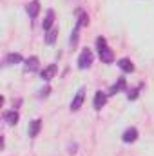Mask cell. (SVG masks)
I'll return each mask as SVG.
<instances>
[{"label":"cell","instance_id":"obj_1","mask_svg":"<svg viewBox=\"0 0 154 156\" xmlns=\"http://www.w3.org/2000/svg\"><path fill=\"white\" fill-rule=\"evenodd\" d=\"M96 49H98V56L103 64H113L114 62V53L113 49L107 45V40L103 37H98L96 38Z\"/></svg>","mask_w":154,"mask_h":156},{"label":"cell","instance_id":"obj_2","mask_svg":"<svg viewBox=\"0 0 154 156\" xmlns=\"http://www.w3.org/2000/svg\"><path fill=\"white\" fill-rule=\"evenodd\" d=\"M76 64H78V69H89V67L93 66V51L85 47V49L80 53Z\"/></svg>","mask_w":154,"mask_h":156},{"label":"cell","instance_id":"obj_3","mask_svg":"<svg viewBox=\"0 0 154 156\" xmlns=\"http://www.w3.org/2000/svg\"><path fill=\"white\" fill-rule=\"evenodd\" d=\"M107 98H109V94H107V93H103V91H96V93H94V100H93L94 109H96V111H100V109L107 104Z\"/></svg>","mask_w":154,"mask_h":156},{"label":"cell","instance_id":"obj_4","mask_svg":"<svg viewBox=\"0 0 154 156\" xmlns=\"http://www.w3.org/2000/svg\"><path fill=\"white\" fill-rule=\"evenodd\" d=\"M56 73H58V66H56V64H49L47 67H44V69H42V73H40V78H42L44 82H49L51 78L56 75Z\"/></svg>","mask_w":154,"mask_h":156},{"label":"cell","instance_id":"obj_5","mask_svg":"<svg viewBox=\"0 0 154 156\" xmlns=\"http://www.w3.org/2000/svg\"><path fill=\"white\" fill-rule=\"evenodd\" d=\"M83 98H85V89L80 87V89L76 91V94H75V98H73V102H71V111H78V109L82 107Z\"/></svg>","mask_w":154,"mask_h":156},{"label":"cell","instance_id":"obj_6","mask_svg":"<svg viewBox=\"0 0 154 156\" xmlns=\"http://www.w3.org/2000/svg\"><path fill=\"white\" fill-rule=\"evenodd\" d=\"M136 140H138V129H136V127H129V129L123 131V134H121V142H125V144H132V142H136Z\"/></svg>","mask_w":154,"mask_h":156},{"label":"cell","instance_id":"obj_7","mask_svg":"<svg viewBox=\"0 0 154 156\" xmlns=\"http://www.w3.org/2000/svg\"><path fill=\"white\" fill-rule=\"evenodd\" d=\"M4 122L7 123V125H16L18 123V120H20V115H18V111H15V109H11V111H5L4 115Z\"/></svg>","mask_w":154,"mask_h":156},{"label":"cell","instance_id":"obj_8","mask_svg":"<svg viewBox=\"0 0 154 156\" xmlns=\"http://www.w3.org/2000/svg\"><path fill=\"white\" fill-rule=\"evenodd\" d=\"M40 66V60L38 56H29L26 62H24V71L26 73H33V71H37Z\"/></svg>","mask_w":154,"mask_h":156},{"label":"cell","instance_id":"obj_9","mask_svg":"<svg viewBox=\"0 0 154 156\" xmlns=\"http://www.w3.org/2000/svg\"><path fill=\"white\" fill-rule=\"evenodd\" d=\"M53 24H54V11H53V9H47L45 18H44V22H42V29L47 33L49 29H53Z\"/></svg>","mask_w":154,"mask_h":156},{"label":"cell","instance_id":"obj_10","mask_svg":"<svg viewBox=\"0 0 154 156\" xmlns=\"http://www.w3.org/2000/svg\"><path fill=\"white\" fill-rule=\"evenodd\" d=\"M24 58L20 53H7L4 58V66H15V64H22Z\"/></svg>","mask_w":154,"mask_h":156},{"label":"cell","instance_id":"obj_11","mask_svg":"<svg viewBox=\"0 0 154 156\" xmlns=\"http://www.w3.org/2000/svg\"><path fill=\"white\" fill-rule=\"evenodd\" d=\"M26 11H27V15H29V18H37L40 13V2L38 0H31L27 5H26Z\"/></svg>","mask_w":154,"mask_h":156},{"label":"cell","instance_id":"obj_12","mask_svg":"<svg viewBox=\"0 0 154 156\" xmlns=\"http://www.w3.org/2000/svg\"><path fill=\"white\" fill-rule=\"evenodd\" d=\"M40 129H42V120H40V118H35V120L29 123V129H27L29 138H35V136L40 133Z\"/></svg>","mask_w":154,"mask_h":156},{"label":"cell","instance_id":"obj_13","mask_svg":"<svg viewBox=\"0 0 154 156\" xmlns=\"http://www.w3.org/2000/svg\"><path fill=\"white\" fill-rule=\"evenodd\" d=\"M118 67H120L123 73H132V71H134V64H132L129 58H120V60H118Z\"/></svg>","mask_w":154,"mask_h":156},{"label":"cell","instance_id":"obj_14","mask_svg":"<svg viewBox=\"0 0 154 156\" xmlns=\"http://www.w3.org/2000/svg\"><path fill=\"white\" fill-rule=\"evenodd\" d=\"M56 37H58V27L49 29V31L45 33V44H47V45H53V44L56 42Z\"/></svg>","mask_w":154,"mask_h":156},{"label":"cell","instance_id":"obj_15","mask_svg":"<svg viewBox=\"0 0 154 156\" xmlns=\"http://www.w3.org/2000/svg\"><path fill=\"white\" fill-rule=\"evenodd\" d=\"M127 87V82H125V78H118V82H116L114 85L111 87V91H109V94H116V93H120V91H123Z\"/></svg>","mask_w":154,"mask_h":156},{"label":"cell","instance_id":"obj_16","mask_svg":"<svg viewBox=\"0 0 154 156\" xmlns=\"http://www.w3.org/2000/svg\"><path fill=\"white\" fill-rule=\"evenodd\" d=\"M142 87H143V85L140 83V85H136L134 89H131V91L127 93V98H129V100H136V98H138V93H140V89H142Z\"/></svg>","mask_w":154,"mask_h":156},{"label":"cell","instance_id":"obj_17","mask_svg":"<svg viewBox=\"0 0 154 156\" xmlns=\"http://www.w3.org/2000/svg\"><path fill=\"white\" fill-rule=\"evenodd\" d=\"M78 24H82V27L83 26H87L89 24V16H87V13H83V11H78Z\"/></svg>","mask_w":154,"mask_h":156},{"label":"cell","instance_id":"obj_18","mask_svg":"<svg viewBox=\"0 0 154 156\" xmlns=\"http://www.w3.org/2000/svg\"><path fill=\"white\" fill-rule=\"evenodd\" d=\"M49 93H51V87H49V85H47V87H45V89H42V91H40V93H38V96H40V98H45V96H47V94H49Z\"/></svg>","mask_w":154,"mask_h":156}]
</instances>
